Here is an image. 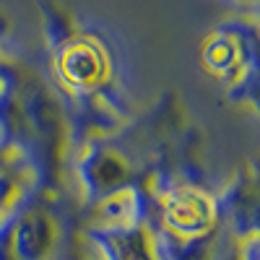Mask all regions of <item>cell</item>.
Wrapping results in <instances>:
<instances>
[]
</instances>
